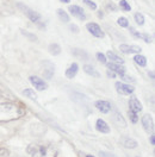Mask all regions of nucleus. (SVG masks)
<instances>
[{
	"mask_svg": "<svg viewBox=\"0 0 155 157\" xmlns=\"http://www.w3.org/2000/svg\"><path fill=\"white\" fill-rule=\"evenodd\" d=\"M78 70H79V66L78 63H72L69 66V68L66 70V78L72 80V78H75V75L78 74Z\"/></svg>",
	"mask_w": 155,
	"mask_h": 157,
	"instance_id": "15",
	"label": "nucleus"
},
{
	"mask_svg": "<svg viewBox=\"0 0 155 157\" xmlns=\"http://www.w3.org/2000/svg\"><path fill=\"white\" fill-rule=\"evenodd\" d=\"M149 75H150V78H154V73H153V71H150V73H149Z\"/></svg>",
	"mask_w": 155,
	"mask_h": 157,
	"instance_id": "37",
	"label": "nucleus"
},
{
	"mask_svg": "<svg viewBox=\"0 0 155 157\" xmlns=\"http://www.w3.org/2000/svg\"><path fill=\"white\" fill-rule=\"evenodd\" d=\"M130 32H131L135 37L141 38L142 40H145V43H150V42H152V36H149L148 33H140V32H137L134 28H130Z\"/></svg>",
	"mask_w": 155,
	"mask_h": 157,
	"instance_id": "16",
	"label": "nucleus"
},
{
	"mask_svg": "<svg viewBox=\"0 0 155 157\" xmlns=\"http://www.w3.org/2000/svg\"><path fill=\"white\" fill-rule=\"evenodd\" d=\"M107 7H109V9H112V11H116L117 10V7L115 6V5H112V4H111V5L109 4V5H107Z\"/></svg>",
	"mask_w": 155,
	"mask_h": 157,
	"instance_id": "35",
	"label": "nucleus"
},
{
	"mask_svg": "<svg viewBox=\"0 0 155 157\" xmlns=\"http://www.w3.org/2000/svg\"><path fill=\"white\" fill-rule=\"evenodd\" d=\"M121 143L126 149H136L137 145H138V143L136 142L135 139H133L130 137H122L121 138Z\"/></svg>",
	"mask_w": 155,
	"mask_h": 157,
	"instance_id": "12",
	"label": "nucleus"
},
{
	"mask_svg": "<svg viewBox=\"0 0 155 157\" xmlns=\"http://www.w3.org/2000/svg\"><path fill=\"white\" fill-rule=\"evenodd\" d=\"M94 106L97 108L99 112H101V113H109L110 111H111V105H110V102L109 101H105V100H98L96 101V104H94Z\"/></svg>",
	"mask_w": 155,
	"mask_h": 157,
	"instance_id": "10",
	"label": "nucleus"
},
{
	"mask_svg": "<svg viewBox=\"0 0 155 157\" xmlns=\"http://www.w3.org/2000/svg\"><path fill=\"white\" fill-rule=\"evenodd\" d=\"M107 68L109 70H111V71H115L117 74H119V75H123V74H125V68L122 66V64H117V63H107Z\"/></svg>",
	"mask_w": 155,
	"mask_h": 157,
	"instance_id": "14",
	"label": "nucleus"
},
{
	"mask_svg": "<svg viewBox=\"0 0 155 157\" xmlns=\"http://www.w3.org/2000/svg\"><path fill=\"white\" fill-rule=\"evenodd\" d=\"M86 157H94V156H92V155H87Z\"/></svg>",
	"mask_w": 155,
	"mask_h": 157,
	"instance_id": "38",
	"label": "nucleus"
},
{
	"mask_svg": "<svg viewBox=\"0 0 155 157\" xmlns=\"http://www.w3.org/2000/svg\"><path fill=\"white\" fill-rule=\"evenodd\" d=\"M128 114H129V118H130V120H131V121H133L134 124L138 121V117H137V113L133 112V111H129V112H128Z\"/></svg>",
	"mask_w": 155,
	"mask_h": 157,
	"instance_id": "27",
	"label": "nucleus"
},
{
	"mask_svg": "<svg viewBox=\"0 0 155 157\" xmlns=\"http://www.w3.org/2000/svg\"><path fill=\"white\" fill-rule=\"evenodd\" d=\"M86 29L88 30V32L92 35V36H94V37H97V38H103L104 36H105V33H104V31L101 30V28L96 24V23H87L86 24Z\"/></svg>",
	"mask_w": 155,
	"mask_h": 157,
	"instance_id": "4",
	"label": "nucleus"
},
{
	"mask_svg": "<svg viewBox=\"0 0 155 157\" xmlns=\"http://www.w3.org/2000/svg\"><path fill=\"white\" fill-rule=\"evenodd\" d=\"M29 78H30L31 85L37 89V90H44V89L48 88V85H47L41 78H38V76H30Z\"/></svg>",
	"mask_w": 155,
	"mask_h": 157,
	"instance_id": "9",
	"label": "nucleus"
},
{
	"mask_svg": "<svg viewBox=\"0 0 155 157\" xmlns=\"http://www.w3.org/2000/svg\"><path fill=\"white\" fill-rule=\"evenodd\" d=\"M61 2H65V4H68V2H70V0H60Z\"/></svg>",
	"mask_w": 155,
	"mask_h": 157,
	"instance_id": "36",
	"label": "nucleus"
},
{
	"mask_svg": "<svg viewBox=\"0 0 155 157\" xmlns=\"http://www.w3.org/2000/svg\"><path fill=\"white\" fill-rule=\"evenodd\" d=\"M96 128L97 131L101 132V133H109L110 132V126L107 125V123L103 119H98L96 121Z\"/></svg>",
	"mask_w": 155,
	"mask_h": 157,
	"instance_id": "13",
	"label": "nucleus"
},
{
	"mask_svg": "<svg viewBox=\"0 0 155 157\" xmlns=\"http://www.w3.org/2000/svg\"><path fill=\"white\" fill-rule=\"evenodd\" d=\"M18 7L23 11V13H24V14H26V17H28L31 21L37 23V21L41 19V14H39L38 12L31 10V9H29L28 6H24V5H22V4H18Z\"/></svg>",
	"mask_w": 155,
	"mask_h": 157,
	"instance_id": "3",
	"label": "nucleus"
},
{
	"mask_svg": "<svg viewBox=\"0 0 155 157\" xmlns=\"http://www.w3.org/2000/svg\"><path fill=\"white\" fill-rule=\"evenodd\" d=\"M28 154L31 157H58V150L50 144L34 143L28 147Z\"/></svg>",
	"mask_w": 155,
	"mask_h": 157,
	"instance_id": "2",
	"label": "nucleus"
},
{
	"mask_svg": "<svg viewBox=\"0 0 155 157\" xmlns=\"http://www.w3.org/2000/svg\"><path fill=\"white\" fill-rule=\"evenodd\" d=\"M23 94H24L26 98L31 99V100H36V99H37V95H36L35 90L31 88H26L25 90H23Z\"/></svg>",
	"mask_w": 155,
	"mask_h": 157,
	"instance_id": "22",
	"label": "nucleus"
},
{
	"mask_svg": "<svg viewBox=\"0 0 155 157\" xmlns=\"http://www.w3.org/2000/svg\"><path fill=\"white\" fill-rule=\"evenodd\" d=\"M115 87H116L117 93H119V94H122V95H130V94H133L134 90H135V88H134L133 86L126 85L124 82H116V83H115Z\"/></svg>",
	"mask_w": 155,
	"mask_h": 157,
	"instance_id": "5",
	"label": "nucleus"
},
{
	"mask_svg": "<svg viewBox=\"0 0 155 157\" xmlns=\"http://www.w3.org/2000/svg\"><path fill=\"white\" fill-rule=\"evenodd\" d=\"M84 2L87 5L91 10H93V11L97 10V5H96V2H93L92 0H84Z\"/></svg>",
	"mask_w": 155,
	"mask_h": 157,
	"instance_id": "29",
	"label": "nucleus"
},
{
	"mask_svg": "<svg viewBox=\"0 0 155 157\" xmlns=\"http://www.w3.org/2000/svg\"><path fill=\"white\" fill-rule=\"evenodd\" d=\"M96 56H97V59L100 62V63H103V64H105V63H106L107 59L104 54H101V52H97V55H96Z\"/></svg>",
	"mask_w": 155,
	"mask_h": 157,
	"instance_id": "28",
	"label": "nucleus"
},
{
	"mask_svg": "<svg viewBox=\"0 0 155 157\" xmlns=\"http://www.w3.org/2000/svg\"><path fill=\"white\" fill-rule=\"evenodd\" d=\"M107 76H109V78H115V76H116V75H115V73H113V71H111V70H107Z\"/></svg>",
	"mask_w": 155,
	"mask_h": 157,
	"instance_id": "32",
	"label": "nucleus"
},
{
	"mask_svg": "<svg viewBox=\"0 0 155 157\" xmlns=\"http://www.w3.org/2000/svg\"><path fill=\"white\" fill-rule=\"evenodd\" d=\"M135 21L138 24V25H143L145 24V16L140 12L135 13Z\"/></svg>",
	"mask_w": 155,
	"mask_h": 157,
	"instance_id": "24",
	"label": "nucleus"
},
{
	"mask_svg": "<svg viewBox=\"0 0 155 157\" xmlns=\"http://www.w3.org/2000/svg\"><path fill=\"white\" fill-rule=\"evenodd\" d=\"M129 107H130V111H133L135 113H138V112L142 111V104L140 102V100L137 98L133 97L129 100Z\"/></svg>",
	"mask_w": 155,
	"mask_h": 157,
	"instance_id": "11",
	"label": "nucleus"
},
{
	"mask_svg": "<svg viewBox=\"0 0 155 157\" xmlns=\"http://www.w3.org/2000/svg\"><path fill=\"white\" fill-rule=\"evenodd\" d=\"M25 113L23 107L13 102H1L0 104V123L11 121L18 119Z\"/></svg>",
	"mask_w": 155,
	"mask_h": 157,
	"instance_id": "1",
	"label": "nucleus"
},
{
	"mask_svg": "<svg viewBox=\"0 0 155 157\" xmlns=\"http://www.w3.org/2000/svg\"><path fill=\"white\" fill-rule=\"evenodd\" d=\"M121 78H123L124 81H128V82H135V80L133 78H130V76H126L125 74H123V75H121Z\"/></svg>",
	"mask_w": 155,
	"mask_h": 157,
	"instance_id": "31",
	"label": "nucleus"
},
{
	"mask_svg": "<svg viewBox=\"0 0 155 157\" xmlns=\"http://www.w3.org/2000/svg\"><path fill=\"white\" fill-rule=\"evenodd\" d=\"M142 126H143L145 132L153 133V131H154V120H153L152 116L145 114V116L142 117Z\"/></svg>",
	"mask_w": 155,
	"mask_h": 157,
	"instance_id": "6",
	"label": "nucleus"
},
{
	"mask_svg": "<svg viewBox=\"0 0 155 157\" xmlns=\"http://www.w3.org/2000/svg\"><path fill=\"white\" fill-rule=\"evenodd\" d=\"M99 155H100V157H117V156H115L113 154L105 152V151H100V152H99Z\"/></svg>",
	"mask_w": 155,
	"mask_h": 157,
	"instance_id": "30",
	"label": "nucleus"
},
{
	"mask_svg": "<svg viewBox=\"0 0 155 157\" xmlns=\"http://www.w3.org/2000/svg\"><path fill=\"white\" fill-rule=\"evenodd\" d=\"M56 13H58V18H60L61 21H63V23H68V21H69V16L67 14L66 11H63L62 9H58V10L56 11Z\"/></svg>",
	"mask_w": 155,
	"mask_h": 157,
	"instance_id": "21",
	"label": "nucleus"
},
{
	"mask_svg": "<svg viewBox=\"0 0 155 157\" xmlns=\"http://www.w3.org/2000/svg\"><path fill=\"white\" fill-rule=\"evenodd\" d=\"M48 50H49V54L56 56V55H58L61 52V47L58 45V43H51L48 47Z\"/></svg>",
	"mask_w": 155,
	"mask_h": 157,
	"instance_id": "19",
	"label": "nucleus"
},
{
	"mask_svg": "<svg viewBox=\"0 0 155 157\" xmlns=\"http://www.w3.org/2000/svg\"><path fill=\"white\" fill-rule=\"evenodd\" d=\"M119 50L123 52V54H128V55H130V54H140L141 52V47H138V45H128V44H121L119 45Z\"/></svg>",
	"mask_w": 155,
	"mask_h": 157,
	"instance_id": "8",
	"label": "nucleus"
},
{
	"mask_svg": "<svg viewBox=\"0 0 155 157\" xmlns=\"http://www.w3.org/2000/svg\"><path fill=\"white\" fill-rule=\"evenodd\" d=\"M150 144H152V145H155V137H154V135H152V136H150Z\"/></svg>",
	"mask_w": 155,
	"mask_h": 157,
	"instance_id": "33",
	"label": "nucleus"
},
{
	"mask_svg": "<svg viewBox=\"0 0 155 157\" xmlns=\"http://www.w3.org/2000/svg\"><path fill=\"white\" fill-rule=\"evenodd\" d=\"M134 61H135L136 64H138L140 67H145L147 66V59H145L143 55L137 54L135 57H134Z\"/></svg>",
	"mask_w": 155,
	"mask_h": 157,
	"instance_id": "20",
	"label": "nucleus"
},
{
	"mask_svg": "<svg viewBox=\"0 0 155 157\" xmlns=\"http://www.w3.org/2000/svg\"><path fill=\"white\" fill-rule=\"evenodd\" d=\"M84 70H85V73H86V74L91 75V76H93V78H99V76H100V74L96 70V68H94L93 66L85 64V66H84Z\"/></svg>",
	"mask_w": 155,
	"mask_h": 157,
	"instance_id": "18",
	"label": "nucleus"
},
{
	"mask_svg": "<svg viewBox=\"0 0 155 157\" xmlns=\"http://www.w3.org/2000/svg\"><path fill=\"white\" fill-rule=\"evenodd\" d=\"M68 10L70 12V14H72L73 17L78 18V19H80V20L86 19V14H85L84 10H82L80 6H78V5H70Z\"/></svg>",
	"mask_w": 155,
	"mask_h": 157,
	"instance_id": "7",
	"label": "nucleus"
},
{
	"mask_svg": "<svg viewBox=\"0 0 155 157\" xmlns=\"http://www.w3.org/2000/svg\"><path fill=\"white\" fill-rule=\"evenodd\" d=\"M119 7L123 11H130L131 10V6L129 5V2L126 0H119Z\"/></svg>",
	"mask_w": 155,
	"mask_h": 157,
	"instance_id": "25",
	"label": "nucleus"
},
{
	"mask_svg": "<svg viewBox=\"0 0 155 157\" xmlns=\"http://www.w3.org/2000/svg\"><path fill=\"white\" fill-rule=\"evenodd\" d=\"M117 23H118V25L122 26V28H128V26H129V21H128V19H126L125 17H119V18L117 19Z\"/></svg>",
	"mask_w": 155,
	"mask_h": 157,
	"instance_id": "26",
	"label": "nucleus"
},
{
	"mask_svg": "<svg viewBox=\"0 0 155 157\" xmlns=\"http://www.w3.org/2000/svg\"><path fill=\"white\" fill-rule=\"evenodd\" d=\"M73 54L77 56V57H79V59H84V61H86V59H88V55L84 51V50H80V49H74V51H73Z\"/></svg>",
	"mask_w": 155,
	"mask_h": 157,
	"instance_id": "23",
	"label": "nucleus"
},
{
	"mask_svg": "<svg viewBox=\"0 0 155 157\" xmlns=\"http://www.w3.org/2000/svg\"><path fill=\"white\" fill-rule=\"evenodd\" d=\"M105 56H106V59H111L112 63H117V64H123V63H124V59H122V57H119L118 55H116V54L112 52V51H107V54Z\"/></svg>",
	"mask_w": 155,
	"mask_h": 157,
	"instance_id": "17",
	"label": "nucleus"
},
{
	"mask_svg": "<svg viewBox=\"0 0 155 157\" xmlns=\"http://www.w3.org/2000/svg\"><path fill=\"white\" fill-rule=\"evenodd\" d=\"M70 30H74V32H79V29L77 28V25H70Z\"/></svg>",
	"mask_w": 155,
	"mask_h": 157,
	"instance_id": "34",
	"label": "nucleus"
}]
</instances>
